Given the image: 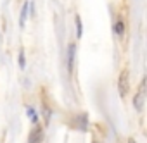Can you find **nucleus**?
Here are the masks:
<instances>
[{"label":"nucleus","instance_id":"obj_9","mask_svg":"<svg viewBox=\"0 0 147 143\" xmlns=\"http://www.w3.org/2000/svg\"><path fill=\"white\" fill-rule=\"evenodd\" d=\"M128 143H137V141H135L133 138H130V140H128Z\"/></svg>","mask_w":147,"mask_h":143},{"label":"nucleus","instance_id":"obj_6","mask_svg":"<svg viewBox=\"0 0 147 143\" xmlns=\"http://www.w3.org/2000/svg\"><path fill=\"white\" fill-rule=\"evenodd\" d=\"M82 33H83V28H82V17L76 16V35H78V38H82Z\"/></svg>","mask_w":147,"mask_h":143},{"label":"nucleus","instance_id":"obj_8","mask_svg":"<svg viewBox=\"0 0 147 143\" xmlns=\"http://www.w3.org/2000/svg\"><path fill=\"white\" fill-rule=\"evenodd\" d=\"M28 114H30V117H31V121H33V122H38V116L35 114V110H33L31 107L28 109Z\"/></svg>","mask_w":147,"mask_h":143},{"label":"nucleus","instance_id":"obj_7","mask_svg":"<svg viewBox=\"0 0 147 143\" xmlns=\"http://www.w3.org/2000/svg\"><path fill=\"white\" fill-rule=\"evenodd\" d=\"M24 65H26V59H24V50H21V52H19V67L23 69Z\"/></svg>","mask_w":147,"mask_h":143},{"label":"nucleus","instance_id":"obj_5","mask_svg":"<svg viewBox=\"0 0 147 143\" xmlns=\"http://www.w3.org/2000/svg\"><path fill=\"white\" fill-rule=\"evenodd\" d=\"M114 31H116V35H118V36H123V35H125V23H123V19H121V17H118V19H116Z\"/></svg>","mask_w":147,"mask_h":143},{"label":"nucleus","instance_id":"obj_2","mask_svg":"<svg viewBox=\"0 0 147 143\" xmlns=\"http://www.w3.org/2000/svg\"><path fill=\"white\" fill-rule=\"evenodd\" d=\"M42 140H43V129H42V126L36 124V128H33V131L30 134V143H42Z\"/></svg>","mask_w":147,"mask_h":143},{"label":"nucleus","instance_id":"obj_1","mask_svg":"<svg viewBox=\"0 0 147 143\" xmlns=\"http://www.w3.org/2000/svg\"><path fill=\"white\" fill-rule=\"evenodd\" d=\"M118 88H119V93L125 97L128 92H130V80H128V69H125L123 73L119 74L118 78Z\"/></svg>","mask_w":147,"mask_h":143},{"label":"nucleus","instance_id":"obj_3","mask_svg":"<svg viewBox=\"0 0 147 143\" xmlns=\"http://www.w3.org/2000/svg\"><path fill=\"white\" fill-rule=\"evenodd\" d=\"M75 50H76L75 43H69L67 47V69L69 71H73V64H75Z\"/></svg>","mask_w":147,"mask_h":143},{"label":"nucleus","instance_id":"obj_4","mask_svg":"<svg viewBox=\"0 0 147 143\" xmlns=\"http://www.w3.org/2000/svg\"><path fill=\"white\" fill-rule=\"evenodd\" d=\"M142 105H144V92H142V90H138V92H137V95L133 97V107H135L137 110H140V109H142Z\"/></svg>","mask_w":147,"mask_h":143}]
</instances>
